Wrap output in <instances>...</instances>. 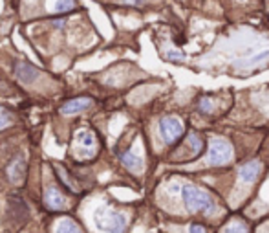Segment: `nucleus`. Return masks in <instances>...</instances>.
I'll list each match as a JSON object with an SVG mask.
<instances>
[{
	"label": "nucleus",
	"instance_id": "1",
	"mask_svg": "<svg viewBox=\"0 0 269 233\" xmlns=\"http://www.w3.org/2000/svg\"><path fill=\"white\" fill-rule=\"evenodd\" d=\"M181 199L185 202L187 210L191 211H200V210L209 211L214 208L213 197L207 191L196 188V186H183L181 188Z\"/></svg>",
	"mask_w": 269,
	"mask_h": 233
},
{
	"label": "nucleus",
	"instance_id": "2",
	"mask_svg": "<svg viewBox=\"0 0 269 233\" xmlns=\"http://www.w3.org/2000/svg\"><path fill=\"white\" fill-rule=\"evenodd\" d=\"M96 224L97 228H101L103 232L107 233H125L127 217L123 213H119V211L101 208V210L96 211Z\"/></svg>",
	"mask_w": 269,
	"mask_h": 233
},
{
	"label": "nucleus",
	"instance_id": "3",
	"mask_svg": "<svg viewBox=\"0 0 269 233\" xmlns=\"http://www.w3.org/2000/svg\"><path fill=\"white\" fill-rule=\"evenodd\" d=\"M233 160V147L225 140H213L209 145L207 162L209 165H224Z\"/></svg>",
	"mask_w": 269,
	"mask_h": 233
},
{
	"label": "nucleus",
	"instance_id": "4",
	"mask_svg": "<svg viewBox=\"0 0 269 233\" xmlns=\"http://www.w3.org/2000/svg\"><path fill=\"white\" fill-rule=\"evenodd\" d=\"M159 132H161L163 140L167 143H174L178 142L181 134H183V125H181V121L178 118H174V116H167V118H163L159 121Z\"/></svg>",
	"mask_w": 269,
	"mask_h": 233
},
{
	"label": "nucleus",
	"instance_id": "5",
	"mask_svg": "<svg viewBox=\"0 0 269 233\" xmlns=\"http://www.w3.org/2000/svg\"><path fill=\"white\" fill-rule=\"evenodd\" d=\"M44 206L50 211H62L66 208V199L57 188H48L44 191Z\"/></svg>",
	"mask_w": 269,
	"mask_h": 233
},
{
	"label": "nucleus",
	"instance_id": "6",
	"mask_svg": "<svg viewBox=\"0 0 269 233\" xmlns=\"http://www.w3.org/2000/svg\"><path fill=\"white\" fill-rule=\"evenodd\" d=\"M15 75H17L22 83H33V81L39 77V70L35 68L33 64L18 61V63L15 64Z\"/></svg>",
	"mask_w": 269,
	"mask_h": 233
},
{
	"label": "nucleus",
	"instance_id": "7",
	"mask_svg": "<svg viewBox=\"0 0 269 233\" xmlns=\"http://www.w3.org/2000/svg\"><path fill=\"white\" fill-rule=\"evenodd\" d=\"M88 107H92V99L90 97H75V99H70L66 101L64 105L61 107V114H77V112H83L86 110Z\"/></svg>",
	"mask_w": 269,
	"mask_h": 233
},
{
	"label": "nucleus",
	"instance_id": "8",
	"mask_svg": "<svg viewBox=\"0 0 269 233\" xmlns=\"http://www.w3.org/2000/svg\"><path fill=\"white\" fill-rule=\"evenodd\" d=\"M260 171H262V167H260V164H258V162H249V164L242 165L240 171H238V175H240L242 182L251 184L258 178Z\"/></svg>",
	"mask_w": 269,
	"mask_h": 233
},
{
	"label": "nucleus",
	"instance_id": "9",
	"mask_svg": "<svg viewBox=\"0 0 269 233\" xmlns=\"http://www.w3.org/2000/svg\"><path fill=\"white\" fill-rule=\"evenodd\" d=\"M24 173H26L24 160H22V156H17V158L9 164V167H7V175H9L13 184H20L24 180Z\"/></svg>",
	"mask_w": 269,
	"mask_h": 233
},
{
	"label": "nucleus",
	"instance_id": "10",
	"mask_svg": "<svg viewBox=\"0 0 269 233\" xmlns=\"http://www.w3.org/2000/svg\"><path fill=\"white\" fill-rule=\"evenodd\" d=\"M119 160L123 162V165H127V167H129V169H132V171H139L141 165H143V160H141L139 156H135L132 151L121 153V154H119Z\"/></svg>",
	"mask_w": 269,
	"mask_h": 233
},
{
	"label": "nucleus",
	"instance_id": "11",
	"mask_svg": "<svg viewBox=\"0 0 269 233\" xmlns=\"http://www.w3.org/2000/svg\"><path fill=\"white\" fill-rule=\"evenodd\" d=\"M55 233H83V230L75 224L73 221L66 219V221H62L59 226H57V232Z\"/></svg>",
	"mask_w": 269,
	"mask_h": 233
},
{
	"label": "nucleus",
	"instance_id": "12",
	"mask_svg": "<svg viewBox=\"0 0 269 233\" xmlns=\"http://www.w3.org/2000/svg\"><path fill=\"white\" fill-rule=\"evenodd\" d=\"M189 143H191V147H192V151H194V154H200L203 151V140L198 136V134H194V132L189 136Z\"/></svg>",
	"mask_w": 269,
	"mask_h": 233
},
{
	"label": "nucleus",
	"instance_id": "13",
	"mask_svg": "<svg viewBox=\"0 0 269 233\" xmlns=\"http://www.w3.org/2000/svg\"><path fill=\"white\" fill-rule=\"evenodd\" d=\"M81 143H83L86 149H92L94 145H96V138H94V134L92 132H81Z\"/></svg>",
	"mask_w": 269,
	"mask_h": 233
},
{
	"label": "nucleus",
	"instance_id": "14",
	"mask_svg": "<svg viewBox=\"0 0 269 233\" xmlns=\"http://www.w3.org/2000/svg\"><path fill=\"white\" fill-rule=\"evenodd\" d=\"M73 6H75V2H73V0H57L55 11L64 13V11H68V9H72Z\"/></svg>",
	"mask_w": 269,
	"mask_h": 233
},
{
	"label": "nucleus",
	"instance_id": "15",
	"mask_svg": "<svg viewBox=\"0 0 269 233\" xmlns=\"http://www.w3.org/2000/svg\"><path fill=\"white\" fill-rule=\"evenodd\" d=\"M266 57H269V51H262V53H258V55L251 57V59H247V61H244V63H242V66H251V64L258 63V61H262V59H266Z\"/></svg>",
	"mask_w": 269,
	"mask_h": 233
},
{
	"label": "nucleus",
	"instance_id": "16",
	"mask_svg": "<svg viewBox=\"0 0 269 233\" xmlns=\"http://www.w3.org/2000/svg\"><path fill=\"white\" fill-rule=\"evenodd\" d=\"M224 233H247V228L244 224H233V226L225 228Z\"/></svg>",
	"mask_w": 269,
	"mask_h": 233
},
{
	"label": "nucleus",
	"instance_id": "17",
	"mask_svg": "<svg viewBox=\"0 0 269 233\" xmlns=\"http://www.w3.org/2000/svg\"><path fill=\"white\" fill-rule=\"evenodd\" d=\"M9 121H11V116H9V114L4 110V108H0V129H4V127L9 123Z\"/></svg>",
	"mask_w": 269,
	"mask_h": 233
},
{
	"label": "nucleus",
	"instance_id": "18",
	"mask_svg": "<svg viewBox=\"0 0 269 233\" xmlns=\"http://www.w3.org/2000/svg\"><path fill=\"white\" fill-rule=\"evenodd\" d=\"M200 108H202L203 112H207L209 108H211V101H209L207 97H205V99H202V103H200Z\"/></svg>",
	"mask_w": 269,
	"mask_h": 233
},
{
	"label": "nucleus",
	"instance_id": "19",
	"mask_svg": "<svg viewBox=\"0 0 269 233\" xmlns=\"http://www.w3.org/2000/svg\"><path fill=\"white\" fill-rule=\"evenodd\" d=\"M191 233H205V228L200 226V224H192V226H191Z\"/></svg>",
	"mask_w": 269,
	"mask_h": 233
}]
</instances>
